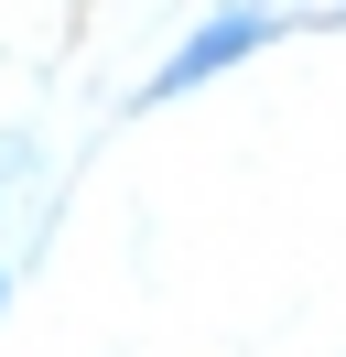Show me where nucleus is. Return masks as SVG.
<instances>
[{"instance_id": "f03ea898", "label": "nucleus", "mask_w": 346, "mask_h": 357, "mask_svg": "<svg viewBox=\"0 0 346 357\" xmlns=\"http://www.w3.org/2000/svg\"><path fill=\"white\" fill-rule=\"evenodd\" d=\"M33 174V141H0V184H22Z\"/></svg>"}, {"instance_id": "f257e3e1", "label": "nucleus", "mask_w": 346, "mask_h": 357, "mask_svg": "<svg viewBox=\"0 0 346 357\" xmlns=\"http://www.w3.org/2000/svg\"><path fill=\"white\" fill-rule=\"evenodd\" d=\"M281 33H292V11H271V0H227V11H206V22L184 33V44L163 54V66H151V109H163V98H184V87H206V76H227L238 54H260V44H281Z\"/></svg>"}, {"instance_id": "7ed1b4c3", "label": "nucleus", "mask_w": 346, "mask_h": 357, "mask_svg": "<svg viewBox=\"0 0 346 357\" xmlns=\"http://www.w3.org/2000/svg\"><path fill=\"white\" fill-rule=\"evenodd\" d=\"M0 314H11V271H0Z\"/></svg>"}]
</instances>
